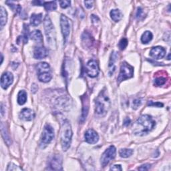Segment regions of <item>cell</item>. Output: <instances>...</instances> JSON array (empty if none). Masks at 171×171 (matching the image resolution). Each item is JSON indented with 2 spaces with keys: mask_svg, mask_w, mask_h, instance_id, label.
Wrapping results in <instances>:
<instances>
[{
  "mask_svg": "<svg viewBox=\"0 0 171 171\" xmlns=\"http://www.w3.org/2000/svg\"><path fill=\"white\" fill-rule=\"evenodd\" d=\"M110 108V101L105 90H102L96 99L95 112L98 115L104 116Z\"/></svg>",
  "mask_w": 171,
  "mask_h": 171,
  "instance_id": "obj_2",
  "label": "cell"
},
{
  "mask_svg": "<svg viewBox=\"0 0 171 171\" xmlns=\"http://www.w3.org/2000/svg\"><path fill=\"white\" fill-rule=\"evenodd\" d=\"M72 137V131L69 121L68 120H64L62 124L61 131V145L64 151L70 148Z\"/></svg>",
  "mask_w": 171,
  "mask_h": 171,
  "instance_id": "obj_3",
  "label": "cell"
},
{
  "mask_svg": "<svg viewBox=\"0 0 171 171\" xmlns=\"http://www.w3.org/2000/svg\"><path fill=\"white\" fill-rule=\"evenodd\" d=\"M156 122L149 115H142L133 126L134 134L138 136L145 135L155 128Z\"/></svg>",
  "mask_w": 171,
  "mask_h": 171,
  "instance_id": "obj_1",
  "label": "cell"
},
{
  "mask_svg": "<svg viewBox=\"0 0 171 171\" xmlns=\"http://www.w3.org/2000/svg\"><path fill=\"white\" fill-rule=\"evenodd\" d=\"M27 100V93L24 90H22L19 92L18 95V102L19 105H23L26 103Z\"/></svg>",
  "mask_w": 171,
  "mask_h": 171,
  "instance_id": "obj_24",
  "label": "cell"
},
{
  "mask_svg": "<svg viewBox=\"0 0 171 171\" xmlns=\"http://www.w3.org/2000/svg\"><path fill=\"white\" fill-rule=\"evenodd\" d=\"M142 103V98H136L132 102V108L134 110H136Z\"/></svg>",
  "mask_w": 171,
  "mask_h": 171,
  "instance_id": "obj_30",
  "label": "cell"
},
{
  "mask_svg": "<svg viewBox=\"0 0 171 171\" xmlns=\"http://www.w3.org/2000/svg\"><path fill=\"white\" fill-rule=\"evenodd\" d=\"M0 15H1V28H2L5 25L7 19H8L7 12L3 6H1V8H0Z\"/></svg>",
  "mask_w": 171,
  "mask_h": 171,
  "instance_id": "obj_23",
  "label": "cell"
},
{
  "mask_svg": "<svg viewBox=\"0 0 171 171\" xmlns=\"http://www.w3.org/2000/svg\"><path fill=\"white\" fill-rule=\"evenodd\" d=\"M88 96L84 97V100L83 99V110L82 114V121H84L86 119L88 112V108H89V102H88Z\"/></svg>",
  "mask_w": 171,
  "mask_h": 171,
  "instance_id": "obj_20",
  "label": "cell"
},
{
  "mask_svg": "<svg viewBox=\"0 0 171 171\" xmlns=\"http://www.w3.org/2000/svg\"><path fill=\"white\" fill-rule=\"evenodd\" d=\"M86 72L91 78L96 77L99 74V67L96 61L92 60L89 61L86 66Z\"/></svg>",
  "mask_w": 171,
  "mask_h": 171,
  "instance_id": "obj_9",
  "label": "cell"
},
{
  "mask_svg": "<svg viewBox=\"0 0 171 171\" xmlns=\"http://www.w3.org/2000/svg\"><path fill=\"white\" fill-rule=\"evenodd\" d=\"M152 34L149 31H146L142 34L141 37V41L143 44H148L152 40Z\"/></svg>",
  "mask_w": 171,
  "mask_h": 171,
  "instance_id": "obj_25",
  "label": "cell"
},
{
  "mask_svg": "<svg viewBox=\"0 0 171 171\" xmlns=\"http://www.w3.org/2000/svg\"><path fill=\"white\" fill-rule=\"evenodd\" d=\"M3 55L2 54V64L3 62Z\"/></svg>",
  "mask_w": 171,
  "mask_h": 171,
  "instance_id": "obj_43",
  "label": "cell"
},
{
  "mask_svg": "<svg viewBox=\"0 0 171 171\" xmlns=\"http://www.w3.org/2000/svg\"><path fill=\"white\" fill-rule=\"evenodd\" d=\"M44 24L47 44H49V46L51 47H52L54 49V47H56V32L52 21H51V19L47 16L45 17Z\"/></svg>",
  "mask_w": 171,
  "mask_h": 171,
  "instance_id": "obj_4",
  "label": "cell"
},
{
  "mask_svg": "<svg viewBox=\"0 0 171 171\" xmlns=\"http://www.w3.org/2000/svg\"><path fill=\"white\" fill-rule=\"evenodd\" d=\"M52 74L50 72H44L38 74V79L42 82H48L51 80H52Z\"/></svg>",
  "mask_w": 171,
  "mask_h": 171,
  "instance_id": "obj_22",
  "label": "cell"
},
{
  "mask_svg": "<svg viewBox=\"0 0 171 171\" xmlns=\"http://www.w3.org/2000/svg\"><path fill=\"white\" fill-rule=\"evenodd\" d=\"M35 116V114L30 108H23L19 113V118L26 121H31Z\"/></svg>",
  "mask_w": 171,
  "mask_h": 171,
  "instance_id": "obj_14",
  "label": "cell"
},
{
  "mask_svg": "<svg viewBox=\"0 0 171 171\" xmlns=\"http://www.w3.org/2000/svg\"><path fill=\"white\" fill-rule=\"evenodd\" d=\"M166 78L158 77L154 80V84H155L156 86H162L165 84L166 83Z\"/></svg>",
  "mask_w": 171,
  "mask_h": 171,
  "instance_id": "obj_29",
  "label": "cell"
},
{
  "mask_svg": "<svg viewBox=\"0 0 171 171\" xmlns=\"http://www.w3.org/2000/svg\"><path fill=\"white\" fill-rule=\"evenodd\" d=\"M116 154V148L114 146H110L108 148L105 150V152L103 153V155H102L100 159L101 165L103 167L107 166L109 162L115 158Z\"/></svg>",
  "mask_w": 171,
  "mask_h": 171,
  "instance_id": "obj_8",
  "label": "cell"
},
{
  "mask_svg": "<svg viewBox=\"0 0 171 171\" xmlns=\"http://www.w3.org/2000/svg\"><path fill=\"white\" fill-rule=\"evenodd\" d=\"M166 50L162 47L156 46L154 47L150 52V56L156 60L162 59L165 56Z\"/></svg>",
  "mask_w": 171,
  "mask_h": 171,
  "instance_id": "obj_12",
  "label": "cell"
},
{
  "mask_svg": "<svg viewBox=\"0 0 171 171\" xmlns=\"http://www.w3.org/2000/svg\"><path fill=\"white\" fill-rule=\"evenodd\" d=\"M59 3L60 4L61 8L65 9V8H67L68 7H69L70 5L71 2L70 1H60V2H59Z\"/></svg>",
  "mask_w": 171,
  "mask_h": 171,
  "instance_id": "obj_34",
  "label": "cell"
},
{
  "mask_svg": "<svg viewBox=\"0 0 171 171\" xmlns=\"http://www.w3.org/2000/svg\"><path fill=\"white\" fill-rule=\"evenodd\" d=\"M48 55V52L47 50L44 47H37L34 50L33 52V57L37 60H41L43 58H45Z\"/></svg>",
  "mask_w": 171,
  "mask_h": 171,
  "instance_id": "obj_15",
  "label": "cell"
},
{
  "mask_svg": "<svg viewBox=\"0 0 171 171\" xmlns=\"http://www.w3.org/2000/svg\"><path fill=\"white\" fill-rule=\"evenodd\" d=\"M44 6L47 11H54L57 8V4L56 2H44Z\"/></svg>",
  "mask_w": 171,
  "mask_h": 171,
  "instance_id": "obj_27",
  "label": "cell"
},
{
  "mask_svg": "<svg viewBox=\"0 0 171 171\" xmlns=\"http://www.w3.org/2000/svg\"><path fill=\"white\" fill-rule=\"evenodd\" d=\"M42 20V14H32L30 18V23L33 26H39Z\"/></svg>",
  "mask_w": 171,
  "mask_h": 171,
  "instance_id": "obj_18",
  "label": "cell"
},
{
  "mask_svg": "<svg viewBox=\"0 0 171 171\" xmlns=\"http://www.w3.org/2000/svg\"><path fill=\"white\" fill-rule=\"evenodd\" d=\"M134 74V69L131 66L126 62H124L121 66L120 71L118 78V82L120 83L123 80H127L128 78H131L133 76Z\"/></svg>",
  "mask_w": 171,
  "mask_h": 171,
  "instance_id": "obj_6",
  "label": "cell"
},
{
  "mask_svg": "<svg viewBox=\"0 0 171 171\" xmlns=\"http://www.w3.org/2000/svg\"><path fill=\"white\" fill-rule=\"evenodd\" d=\"M118 52H113L112 53L110 58V61H109V65H108V70H109L108 73L110 76H112V75H113V74L114 73L116 68V64L118 61Z\"/></svg>",
  "mask_w": 171,
  "mask_h": 171,
  "instance_id": "obj_13",
  "label": "cell"
},
{
  "mask_svg": "<svg viewBox=\"0 0 171 171\" xmlns=\"http://www.w3.org/2000/svg\"><path fill=\"white\" fill-rule=\"evenodd\" d=\"M136 18L138 19H142L145 17V13H144L143 10L141 8H138L137 12H136Z\"/></svg>",
  "mask_w": 171,
  "mask_h": 171,
  "instance_id": "obj_32",
  "label": "cell"
},
{
  "mask_svg": "<svg viewBox=\"0 0 171 171\" xmlns=\"http://www.w3.org/2000/svg\"><path fill=\"white\" fill-rule=\"evenodd\" d=\"M1 128H2V134L3 138H4L5 142L8 144V145H11L12 141H11V139L9 138V134L7 133V130L5 128H4V126H3V123H2L1 124Z\"/></svg>",
  "mask_w": 171,
  "mask_h": 171,
  "instance_id": "obj_26",
  "label": "cell"
},
{
  "mask_svg": "<svg viewBox=\"0 0 171 171\" xmlns=\"http://www.w3.org/2000/svg\"><path fill=\"white\" fill-rule=\"evenodd\" d=\"M22 170V169H20L19 167L14 165V164L12 162L9 164L8 169H7V170Z\"/></svg>",
  "mask_w": 171,
  "mask_h": 171,
  "instance_id": "obj_33",
  "label": "cell"
},
{
  "mask_svg": "<svg viewBox=\"0 0 171 171\" xmlns=\"http://www.w3.org/2000/svg\"><path fill=\"white\" fill-rule=\"evenodd\" d=\"M84 3H85V6L88 9H90L91 8H92V6H93L94 2L93 1H86V2H84Z\"/></svg>",
  "mask_w": 171,
  "mask_h": 171,
  "instance_id": "obj_37",
  "label": "cell"
},
{
  "mask_svg": "<svg viewBox=\"0 0 171 171\" xmlns=\"http://www.w3.org/2000/svg\"><path fill=\"white\" fill-rule=\"evenodd\" d=\"M30 37L33 41H36L37 42L42 43L43 42L42 34L39 30H35L31 32L30 34Z\"/></svg>",
  "mask_w": 171,
  "mask_h": 171,
  "instance_id": "obj_19",
  "label": "cell"
},
{
  "mask_svg": "<svg viewBox=\"0 0 171 171\" xmlns=\"http://www.w3.org/2000/svg\"><path fill=\"white\" fill-rule=\"evenodd\" d=\"M50 166L52 170H61V158L60 156H54L50 160Z\"/></svg>",
  "mask_w": 171,
  "mask_h": 171,
  "instance_id": "obj_16",
  "label": "cell"
},
{
  "mask_svg": "<svg viewBox=\"0 0 171 171\" xmlns=\"http://www.w3.org/2000/svg\"><path fill=\"white\" fill-rule=\"evenodd\" d=\"M118 46L120 50H124L128 46V40L126 38H122L120 41Z\"/></svg>",
  "mask_w": 171,
  "mask_h": 171,
  "instance_id": "obj_31",
  "label": "cell"
},
{
  "mask_svg": "<svg viewBox=\"0 0 171 171\" xmlns=\"http://www.w3.org/2000/svg\"><path fill=\"white\" fill-rule=\"evenodd\" d=\"M60 26L64 42H66L68 36H69L70 33V30L72 28V22L66 16L61 15L60 17Z\"/></svg>",
  "mask_w": 171,
  "mask_h": 171,
  "instance_id": "obj_7",
  "label": "cell"
},
{
  "mask_svg": "<svg viewBox=\"0 0 171 171\" xmlns=\"http://www.w3.org/2000/svg\"><path fill=\"white\" fill-rule=\"evenodd\" d=\"M44 2L42 1H35L32 2V4L35 5H44Z\"/></svg>",
  "mask_w": 171,
  "mask_h": 171,
  "instance_id": "obj_41",
  "label": "cell"
},
{
  "mask_svg": "<svg viewBox=\"0 0 171 171\" xmlns=\"http://www.w3.org/2000/svg\"><path fill=\"white\" fill-rule=\"evenodd\" d=\"M37 71L38 74L44 73V72H50V66L46 62H41L37 65Z\"/></svg>",
  "mask_w": 171,
  "mask_h": 171,
  "instance_id": "obj_17",
  "label": "cell"
},
{
  "mask_svg": "<svg viewBox=\"0 0 171 171\" xmlns=\"http://www.w3.org/2000/svg\"><path fill=\"white\" fill-rule=\"evenodd\" d=\"M13 74L9 72H6L1 77V86L3 89H7L13 83Z\"/></svg>",
  "mask_w": 171,
  "mask_h": 171,
  "instance_id": "obj_11",
  "label": "cell"
},
{
  "mask_svg": "<svg viewBox=\"0 0 171 171\" xmlns=\"http://www.w3.org/2000/svg\"><path fill=\"white\" fill-rule=\"evenodd\" d=\"M84 137L86 141L89 144H91V145L96 144L99 140V136L98 133L92 129H89L86 132Z\"/></svg>",
  "mask_w": 171,
  "mask_h": 171,
  "instance_id": "obj_10",
  "label": "cell"
},
{
  "mask_svg": "<svg viewBox=\"0 0 171 171\" xmlns=\"http://www.w3.org/2000/svg\"><path fill=\"white\" fill-rule=\"evenodd\" d=\"M110 170H122V168H121V166L120 165H114V166H112L111 168H110Z\"/></svg>",
  "mask_w": 171,
  "mask_h": 171,
  "instance_id": "obj_38",
  "label": "cell"
},
{
  "mask_svg": "<svg viewBox=\"0 0 171 171\" xmlns=\"http://www.w3.org/2000/svg\"><path fill=\"white\" fill-rule=\"evenodd\" d=\"M110 16L113 21L117 22L122 18V13L119 9H113L110 12Z\"/></svg>",
  "mask_w": 171,
  "mask_h": 171,
  "instance_id": "obj_21",
  "label": "cell"
},
{
  "mask_svg": "<svg viewBox=\"0 0 171 171\" xmlns=\"http://www.w3.org/2000/svg\"><path fill=\"white\" fill-rule=\"evenodd\" d=\"M91 19H92V21L93 23H96V22H99V18H98L97 16H96L94 15H92L91 16Z\"/></svg>",
  "mask_w": 171,
  "mask_h": 171,
  "instance_id": "obj_40",
  "label": "cell"
},
{
  "mask_svg": "<svg viewBox=\"0 0 171 171\" xmlns=\"http://www.w3.org/2000/svg\"><path fill=\"white\" fill-rule=\"evenodd\" d=\"M131 119H130L129 118H126L124 121V125L126 126H128L130 125V124H131Z\"/></svg>",
  "mask_w": 171,
  "mask_h": 171,
  "instance_id": "obj_39",
  "label": "cell"
},
{
  "mask_svg": "<svg viewBox=\"0 0 171 171\" xmlns=\"http://www.w3.org/2000/svg\"><path fill=\"white\" fill-rule=\"evenodd\" d=\"M150 169V165L149 164H145V165H142L141 167H139L138 170H148Z\"/></svg>",
  "mask_w": 171,
  "mask_h": 171,
  "instance_id": "obj_36",
  "label": "cell"
},
{
  "mask_svg": "<svg viewBox=\"0 0 171 171\" xmlns=\"http://www.w3.org/2000/svg\"><path fill=\"white\" fill-rule=\"evenodd\" d=\"M133 154V150L132 149H121L119 151V155L122 158H128Z\"/></svg>",
  "mask_w": 171,
  "mask_h": 171,
  "instance_id": "obj_28",
  "label": "cell"
},
{
  "mask_svg": "<svg viewBox=\"0 0 171 171\" xmlns=\"http://www.w3.org/2000/svg\"><path fill=\"white\" fill-rule=\"evenodd\" d=\"M37 89H38V87H37V86H36V84H33L32 86V92L33 93H36V91H37Z\"/></svg>",
  "mask_w": 171,
  "mask_h": 171,
  "instance_id": "obj_42",
  "label": "cell"
},
{
  "mask_svg": "<svg viewBox=\"0 0 171 171\" xmlns=\"http://www.w3.org/2000/svg\"><path fill=\"white\" fill-rule=\"evenodd\" d=\"M54 136V131L53 128L49 124H46L44 126V131L41 137L40 145L42 148L46 147L50 142L52 141Z\"/></svg>",
  "mask_w": 171,
  "mask_h": 171,
  "instance_id": "obj_5",
  "label": "cell"
},
{
  "mask_svg": "<svg viewBox=\"0 0 171 171\" xmlns=\"http://www.w3.org/2000/svg\"><path fill=\"white\" fill-rule=\"evenodd\" d=\"M148 105L150 106H156L159 108L163 106V104L160 103V102H154L152 101H149Z\"/></svg>",
  "mask_w": 171,
  "mask_h": 171,
  "instance_id": "obj_35",
  "label": "cell"
}]
</instances>
